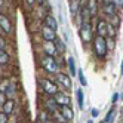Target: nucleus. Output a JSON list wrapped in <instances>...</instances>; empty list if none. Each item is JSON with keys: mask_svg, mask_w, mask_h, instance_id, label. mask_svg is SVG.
Here are the masks:
<instances>
[{"mask_svg": "<svg viewBox=\"0 0 123 123\" xmlns=\"http://www.w3.org/2000/svg\"><path fill=\"white\" fill-rule=\"evenodd\" d=\"M120 114H122V119H123V107H122V110H120Z\"/></svg>", "mask_w": 123, "mask_h": 123, "instance_id": "nucleus-37", "label": "nucleus"}, {"mask_svg": "<svg viewBox=\"0 0 123 123\" xmlns=\"http://www.w3.org/2000/svg\"><path fill=\"white\" fill-rule=\"evenodd\" d=\"M77 79H79V82H80L82 86H87L86 77H85V73H83V70H82V68H77Z\"/></svg>", "mask_w": 123, "mask_h": 123, "instance_id": "nucleus-25", "label": "nucleus"}, {"mask_svg": "<svg viewBox=\"0 0 123 123\" xmlns=\"http://www.w3.org/2000/svg\"><path fill=\"white\" fill-rule=\"evenodd\" d=\"M6 39H5V36L3 34H0V49H6Z\"/></svg>", "mask_w": 123, "mask_h": 123, "instance_id": "nucleus-30", "label": "nucleus"}, {"mask_svg": "<svg viewBox=\"0 0 123 123\" xmlns=\"http://www.w3.org/2000/svg\"><path fill=\"white\" fill-rule=\"evenodd\" d=\"M114 116H116V108H114V104H113V107L107 111V114H105V117H104V123H110V122H114Z\"/></svg>", "mask_w": 123, "mask_h": 123, "instance_id": "nucleus-24", "label": "nucleus"}, {"mask_svg": "<svg viewBox=\"0 0 123 123\" xmlns=\"http://www.w3.org/2000/svg\"><path fill=\"white\" fill-rule=\"evenodd\" d=\"M86 6H87V9H89V13H91V18H98L99 16V0H87L86 2Z\"/></svg>", "mask_w": 123, "mask_h": 123, "instance_id": "nucleus-12", "label": "nucleus"}, {"mask_svg": "<svg viewBox=\"0 0 123 123\" xmlns=\"http://www.w3.org/2000/svg\"><path fill=\"white\" fill-rule=\"evenodd\" d=\"M16 108V101L15 98H6V101L2 104V111H5L7 116H12Z\"/></svg>", "mask_w": 123, "mask_h": 123, "instance_id": "nucleus-14", "label": "nucleus"}, {"mask_svg": "<svg viewBox=\"0 0 123 123\" xmlns=\"http://www.w3.org/2000/svg\"><path fill=\"white\" fill-rule=\"evenodd\" d=\"M120 98H122V99H123V92H122V93H120Z\"/></svg>", "mask_w": 123, "mask_h": 123, "instance_id": "nucleus-38", "label": "nucleus"}, {"mask_svg": "<svg viewBox=\"0 0 123 123\" xmlns=\"http://www.w3.org/2000/svg\"><path fill=\"white\" fill-rule=\"evenodd\" d=\"M43 24L48 25V27L50 28H54V30H58V22H56V18L54 15H52V12H49L46 16H45V19H43Z\"/></svg>", "mask_w": 123, "mask_h": 123, "instance_id": "nucleus-17", "label": "nucleus"}, {"mask_svg": "<svg viewBox=\"0 0 123 123\" xmlns=\"http://www.w3.org/2000/svg\"><path fill=\"white\" fill-rule=\"evenodd\" d=\"M54 80L59 85V87H62V91H71V85H73V82H71V76H70V73H65L64 70H59V71L54 76Z\"/></svg>", "mask_w": 123, "mask_h": 123, "instance_id": "nucleus-5", "label": "nucleus"}, {"mask_svg": "<svg viewBox=\"0 0 123 123\" xmlns=\"http://www.w3.org/2000/svg\"><path fill=\"white\" fill-rule=\"evenodd\" d=\"M39 64H40L42 71L45 73L46 76H50V77H54L61 70V65L58 62V56H50V55H45V54H43L42 58L39 59Z\"/></svg>", "mask_w": 123, "mask_h": 123, "instance_id": "nucleus-2", "label": "nucleus"}, {"mask_svg": "<svg viewBox=\"0 0 123 123\" xmlns=\"http://www.w3.org/2000/svg\"><path fill=\"white\" fill-rule=\"evenodd\" d=\"M77 28H79V37H80V40H82V45L85 48H87L92 43V39L95 36L92 21H83Z\"/></svg>", "mask_w": 123, "mask_h": 123, "instance_id": "nucleus-3", "label": "nucleus"}, {"mask_svg": "<svg viewBox=\"0 0 123 123\" xmlns=\"http://www.w3.org/2000/svg\"><path fill=\"white\" fill-rule=\"evenodd\" d=\"M11 55H9V52H7L6 49H0V67H7L11 64Z\"/></svg>", "mask_w": 123, "mask_h": 123, "instance_id": "nucleus-16", "label": "nucleus"}, {"mask_svg": "<svg viewBox=\"0 0 123 123\" xmlns=\"http://www.w3.org/2000/svg\"><path fill=\"white\" fill-rule=\"evenodd\" d=\"M0 34H3V31H2V28H0ZM3 36H5V34H3Z\"/></svg>", "mask_w": 123, "mask_h": 123, "instance_id": "nucleus-39", "label": "nucleus"}, {"mask_svg": "<svg viewBox=\"0 0 123 123\" xmlns=\"http://www.w3.org/2000/svg\"><path fill=\"white\" fill-rule=\"evenodd\" d=\"M67 67H68V73L71 77H74L77 74V68H76V59L73 56H70L67 58Z\"/></svg>", "mask_w": 123, "mask_h": 123, "instance_id": "nucleus-19", "label": "nucleus"}, {"mask_svg": "<svg viewBox=\"0 0 123 123\" xmlns=\"http://www.w3.org/2000/svg\"><path fill=\"white\" fill-rule=\"evenodd\" d=\"M91 116H92V119H96V117L99 116V110L98 108H92L91 110Z\"/></svg>", "mask_w": 123, "mask_h": 123, "instance_id": "nucleus-32", "label": "nucleus"}, {"mask_svg": "<svg viewBox=\"0 0 123 123\" xmlns=\"http://www.w3.org/2000/svg\"><path fill=\"white\" fill-rule=\"evenodd\" d=\"M54 43H55V46H56V49H58L59 54H65L67 46H65V43H64L62 39H61V37H56V39L54 40Z\"/></svg>", "mask_w": 123, "mask_h": 123, "instance_id": "nucleus-23", "label": "nucleus"}, {"mask_svg": "<svg viewBox=\"0 0 123 123\" xmlns=\"http://www.w3.org/2000/svg\"><path fill=\"white\" fill-rule=\"evenodd\" d=\"M39 86L45 95H55L58 91H61L59 85L54 80V77H40L39 79Z\"/></svg>", "mask_w": 123, "mask_h": 123, "instance_id": "nucleus-4", "label": "nucleus"}, {"mask_svg": "<svg viewBox=\"0 0 123 123\" xmlns=\"http://www.w3.org/2000/svg\"><path fill=\"white\" fill-rule=\"evenodd\" d=\"M110 24H113L114 27H117V28H120V25H122V16H120V13L117 12V13H114L113 16H110V18L107 19Z\"/></svg>", "mask_w": 123, "mask_h": 123, "instance_id": "nucleus-22", "label": "nucleus"}, {"mask_svg": "<svg viewBox=\"0 0 123 123\" xmlns=\"http://www.w3.org/2000/svg\"><path fill=\"white\" fill-rule=\"evenodd\" d=\"M6 98H7V96L5 95V92H2V91H0V104H3V102L6 101Z\"/></svg>", "mask_w": 123, "mask_h": 123, "instance_id": "nucleus-34", "label": "nucleus"}, {"mask_svg": "<svg viewBox=\"0 0 123 123\" xmlns=\"http://www.w3.org/2000/svg\"><path fill=\"white\" fill-rule=\"evenodd\" d=\"M36 3H37V6H45L46 9L50 12V5H49L48 0H36Z\"/></svg>", "mask_w": 123, "mask_h": 123, "instance_id": "nucleus-26", "label": "nucleus"}, {"mask_svg": "<svg viewBox=\"0 0 123 123\" xmlns=\"http://www.w3.org/2000/svg\"><path fill=\"white\" fill-rule=\"evenodd\" d=\"M0 111H2V104H0Z\"/></svg>", "mask_w": 123, "mask_h": 123, "instance_id": "nucleus-40", "label": "nucleus"}, {"mask_svg": "<svg viewBox=\"0 0 123 123\" xmlns=\"http://www.w3.org/2000/svg\"><path fill=\"white\" fill-rule=\"evenodd\" d=\"M114 42H116V39H113V37H107V45H108V49L113 50L114 49Z\"/></svg>", "mask_w": 123, "mask_h": 123, "instance_id": "nucleus-29", "label": "nucleus"}, {"mask_svg": "<svg viewBox=\"0 0 123 123\" xmlns=\"http://www.w3.org/2000/svg\"><path fill=\"white\" fill-rule=\"evenodd\" d=\"M3 5H5V0H0V7H2Z\"/></svg>", "mask_w": 123, "mask_h": 123, "instance_id": "nucleus-36", "label": "nucleus"}, {"mask_svg": "<svg viewBox=\"0 0 123 123\" xmlns=\"http://www.w3.org/2000/svg\"><path fill=\"white\" fill-rule=\"evenodd\" d=\"M119 30H120V28L114 27L113 24H110V22H108V25H107V37L117 39V37H119Z\"/></svg>", "mask_w": 123, "mask_h": 123, "instance_id": "nucleus-21", "label": "nucleus"}, {"mask_svg": "<svg viewBox=\"0 0 123 123\" xmlns=\"http://www.w3.org/2000/svg\"><path fill=\"white\" fill-rule=\"evenodd\" d=\"M37 122H43V123H46V122H54V119H52V114H50L49 111H46L45 108H42V110L39 111Z\"/></svg>", "mask_w": 123, "mask_h": 123, "instance_id": "nucleus-18", "label": "nucleus"}, {"mask_svg": "<svg viewBox=\"0 0 123 123\" xmlns=\"http://www.w3.org/2000/svg\"><path fill=\"white\" fill-rule=\"evenodd\" d=\"M54 98H55V101L58 102V105H65V104H68V105H71V96L68 95V92L65 91H58L55 95H54Z\"/></svg>", "mask_w": 123, "mask_h": 123, "instance_id": "nucleus-13", "label": "nucleus"}, {"mask_svg": "<svg viewBox=\"0 0 123 123\" xmlns=\"http://www.w3.org/2000/svg\"><path fill=\"white\" fill-rule=\"evenodd\" d=\"M76 99H77L79 108L83 110V107H85V93L82 91V87H77V89H76Z\"/></svg>", "mask_w": 123, "mask_h": 123, "instance_id": "nucleus-20", "label": "nucleus"}, {"mask_svg": "<svg viewBox=\"0 0 123 123\" xmlns=\"http://www.w3.org/2000/svg\"><path fill=\"white\" fill-rule=\"evenodd\" d=\"M42 105H43V108H45L46 111H49L50 114L56 113V111H58V108H59V105H58V102L55 101L54 95H46V98L43 99Z\"/></svg>", "mask_w": 123, "mask_h": 123, "instance_id": "nucleus-10", "label": "nucleus"}, {"mask_svg": "<svg viewBox=\"0 0 123 123\" xmlns=\"http://www.w3.org/2000/svg\"><path fill=\"white\" fill-rule=\"evenodd\" d=\"M39 33H40L42 40H50V42H54V40L58 37L56 30L48 27V25H45V24H42V25H40V31H39Z\"/></svg>", "mask_w": 123, "mask_h": 123, "instance_id": "nucleus-9", "label": "nucleus"}, {"mask_svg": "<svg viewBox=\"0 0 123 123\" xmlns=\"http://www.w3.org/2000/svg\"><path fill=\"white\" fill-rule=\"evenodd\" d=\"M0 12H2V7H0Z\"/></svg>", "mask_w": 123, "mask_h": 123, "instance_id": "nucleus-41", "label": "nucleus"}, {"mask_svg": "<svg viewBox=\"0 0 123 123\" xmlns=\"http://www.w3.org/2000/svg\"><path fill=\"white\" fill-rule=\"evenodd\" d=\"M120 99V95L119 93H113V98H111V104H116Z\"/></svg>", "mask_w": 123, "mask_h": 123, "instance_id": "nucleus-33", "label": "nucleus"}, {"mask_svg": "<svg viewBox=\"0 0 123 123\" xmlns=\"http://www.w3.org/2000/svg\"><path fill=\"white\" fill-rule=\"evenodd\" d=\"M40 49L45 55H50V56H59L62 54H59L55 43L50 42V40H42V45H40Z\"/></svg>", "mask_w": 123, "mask_h": 123, "instance_id": "nucleus-8", "label": "nucleus"}, {"mask_svg": "<svg viewBox=\"0 0 123 123\" xmlns=\"http://www.w3.org/2000/svg\"><path fill=\"white\" fill-rule=\"evenodd\" d=\"M9 122V116L5 111H0V123H7Z\"/></svg>", "mask_w": 123, "mask_h": 123, "instance_id": "nucleus-27", "label": "nucleus"}, {"mask_svg": "<svg viewBox=\"0 0 123 123\" xmlns=\"http://www.w3.org/2000/svg\"><path fill=\"white\" fill-rule=\"evenodd\" d=\"M91 50H92V55L95 56V59L105 61L108 54H110V49L107 45V37L95 34L93 39H92V43H91Z\"/></svg>", "mask_w": 123, "mask_h": 123, "instance_id": "nucleus-1", "label": "nucleus"}, {"mask_svg": "<svg viewBox=\"0 0 123 123\" xmlns=\"http://www.w3.org/2000/svg\"><path fill=\"white\" fill-rule=\"evenodd\" d=\"M99 12H101V16H104V18L108 19L110 16H113L114 13H117V12H120V11L116 7V5H114L111 0H107V2H102V3H101Z\"/></svg>", "mask_w": 123, "mask_h": 123, "instance_id": "nucleus-6", "label": "nucleus"}, {"mask_svg": "<svg viewBox=\"0 0 123 123\" xmlns=\"http://www.w3.org/2000/svg\"><path fill=\"white\" fill-rule=\"evenodd\" d=\"M58 111H59L61 116L64 117L65 122H73V120H74V110L71 108V105H68V104H65V105H59Z\"/></svg>", "mask_w": 123, "mask_h": 123, "instance_id": "nucleus-11", "label": "nucleus"}, {"mask_svg": "<svg viewBox=\"0 0 123 123\" xmlns=\"http://www.w3.org/2000/svg\"><path fill=\"white\" fill-rule=\"evenodd\" d=\"M120 76L123 77V59H122V64H120Z\"/></svg>", "mask_w": 123, "mask_h": 123, "instance_id": "nucleus-35", "label": "nucleus"}, {"mask_svg": "<svg viewBox=\"0 0 123 123\" xmlns=\"http://www.w3.org/2000/svg\"><path fill=\"white\" fill-rule=\"evenodd\" d=\"M16 93H18V85H16L15 82L9 80V83H7L6 89H5V95L7 96V98H15Z\"/></svg>", "mask_w": 123, "mask_h": 123, "instance_id": "nucleus-15", "label": "nucleus"}, {"mask_svg": "<svg viewBox=\"0 0 123 123\" xmlns=\"http://www.w3.org/2000/svg\"><path fill=\"white\" fill-rule=\"evenodd\" d=\"M24 3H25V6H27L28 9H33V7L37 5V3H36V0H24Z\"/></svg>", "mask_w": 123, "mask_h": 123, "instance_id": "nucleus-28", "label": "nucleus"}, {"mask_svg": "<svg viewBox=\"0 0 123 123\" xmlns=\"http://www.w3.org/2000/svg\"><path fill=\"white\" fill-rule=\"evenodd\" d=\"M111 2L116 5V7L120 11V9H123V0H111Z\"/></svg>", "mask_w": 123, "mask_h": 123, "instance_id": "nucleus-31", "label": "nucleus"}, {"mask_svg": "<svg viewBox=\"0 0 123 123\" xmlns=\"http://www.w3.org/2000/svg\"><path fill=\"white\" fill-rule=\"evenodd\" d=\"M0 28H2L5 36H11L13 33V24L9 18V15H6L3 12H0Z\"/></svg>", "mask_w": 123, "mask_h": 123, "instance_id": "nucleus-7", "label": "nucleus"}]
</instances>
